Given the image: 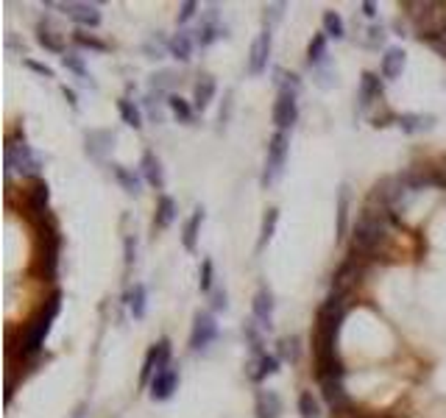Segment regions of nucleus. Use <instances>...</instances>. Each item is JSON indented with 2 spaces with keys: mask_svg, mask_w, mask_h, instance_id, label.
I'll list each match as a JSON object with an SVG mask.
<instances>
[{
  "mask_svg": "<svg viewBox=\"0 0 446 418\" xmlns=\"http://www.w3.org/2000/svg\"><path fill=\"white\" fill-rule=\"evenodd\" d=\"M349 313V296H338L329 293L323 298L316 315V338H313V354H316V377L318 382L323 380H343L346 377V365L338 352V338H341V326L346 321Z\"/></svg>",
  "mask_w": 446,
  "mask_h": 418,
  "instance_id": "obj_1",
  "label": "nucleus"
},
{
  "mask_svg": "<svg viewBox=\"0 0 446 418\" xmlns=\"http://www.w3.org/2000/svg\"><path fill=\"white\" fill-rule=\"evenodd\" d=\"M390 215L393 212H388L383 209L380 204H371L368 201V207L360 212V218H357V224L351 229V243H349V251L351 257L357 259H380L385 254V246H388V240H390Z\"/></svg>",
  "mask_w": 446,
  "mask_h": 418,
  "instance_id": "obj_2",
  "label": "nucleus"
},
{
  "mask_svg": "<svg viewBox=\"0 0 446 418\" xmlns=\"http://www.w3.org/2000/svg\"><path fill=\"white\" fill-rule=\"evenodd\" d=\"M62 301H64V293L62 290H53V293L45 298V304L39 307V313L28 321L26 332L20 335V346H17L20 362H23V360H33V357L42 354V346H45L51 329H53V321H56V315L62 313Z\"/></svg>",
  "mask_w": 446,
  "mask_h": 418,
  "instance_id": "obj_3",
  "label": "nucleus"
},
{
  "mask_svg": "<svg viewBox=\"0 0 446 418\" xmlns=\"http://www.w3.org/2000/svg\"><path fill=\"white\" fill-rule=\"evenodd\" d=\"M59 254H62V231L56 218L36 229V251H33V273L42 282H53L59 273Z\"/></svg>",
  "mask_w": 446,
  "mask_h": 418,
  "instance_id": "obj_4",
  "label": "nucleus"
},
{
  "mask_svg": "<svg viewBox=\"0 0 446 418\" xmlns=\"http://www.w3.org/2000/svg\"><path fill=\"white\" fill-rule=\"evenodd\" d=\"M3 164H6V184H11V176L20 173L26 179H39L42 173V162L33 157L31 145L26 142L23 131H11L6 137V148H3Z\"/></svg>",
  "mask_w": 446,
  "mask_h": 418,
  "instance_id": "obj_5",
  "label": "nucleus"
},
{
  "mask_svg": "<svg viewBox=\"0 0 446 418\" xmlns=\"http://www.w3.org/2000/svg\"><path fill=\"white\" fill-rule=\"evenodd\" d=\"M408 9V17L413 20L415 33L421 42H430V39H438L446 31V3H402Z\"/></svg>",
  "mask_w": 446,
  "mask_h": 418,
  "instance_id": "obj_6",
  "label": "nucleus"
},
{
  "mask_svg": "<svg viewBox=\"0 0 446 418\" xmlns=\"http://www.w3.org/2000/svg\"><path fill=\"white\" fill-rule=\"evenodd\" d=\"M287 151H290V137L287 131H274V137L268 140V157H265V170H262V187H274L282 173H285Z\"/></svg>",
  "mask_w": 446,
  "mask_h": 418,
  "instance_id": "obj_7",
  "label": "nucleus"
},
{
  "mask_svg": "<svg viewBox=\"0 0 446 418\" xmlns=\"http://www.w3.org/2000/svg\"><path fill=\"white\" fill-rule=\"evenodd\" d=\"M23 212H26V218H28L36 229L53 218V215H51V187H48L45 179H33L31 184H28L26 198H23Z\"/></svg>",
  "mask_w": 446,
  "mask_h": 418,
  "instance_id": "obj_8",
  "label": "nucleus"
},
{
  "mask_svg": "<svg viewBox=\"0 0 446 418\" xmlns=\"http://www.w3.org/2000/svg\"><path fill=\"white\" fill-rule=\"evenodd\" d=\"M408 195H410V190L405 187L402 176H385L377 182V187L371 193V204H380L383 209L393 212V209H399V204H405Z\"/></svg>",
  "mask_w": 446,
  "mask_h": 418,
  "instance_id": "obj_9",
  "label": "nucleus"
},
{
  "mask_svg": "<svg viewBox=\"0 0 446 418\" xmlns=\"http://www.w3.org/2000/svg\"><path fill=\"white\" fill-rule=\"evenodd\" d=\"M363 279V259L349 257L341 262V268L332 273V293L338 296H351V290L357 288V282Z\"/></svg>",
  "mask_w": 446,
  "mask_h": 418,
  "instance_id": "obj_10",
  "label": "nucleus"
},
{
  "mask_svg": "<svg viewBox=\"0 0 446 418\" xmlns=\"http://www.w3.org/2000/svg\"><path fill=\"white\" fill-rule=\"evenodd\" d=\"M48 6L59 9L62 14H67L81 28H98L100 26V11H98L95 3H76V0H70V3H48Z\"/></svg>",
  "mask_w": 446,
  "mask_h": 418,
  "instance_id": "obj_11",
  "label": "nucleus"
},
{
  "mask_svg": "<svg viewBox=\"0 0 446 418\" xmlns=\"http://www.w3.org/2000/svg\"><path fill=\"white\" fill-rule=\"evenodd\" d=\"M215 338H218V323H215V315H212V313H195V318H192V329H190V349L192 352L207 349Z\"/></svg>",
  "mask_w": 446,
  "mask_h": 418,
  "instance_id": "obj_12",
  "label": "nucleus"
},
{
  "mask_svg": "<svg viewBox=\"0 0 446 418\" xmlns=\"http://www.w3.org/2000/svg\"><path fill=\"white\" fill-rule=\"evenodd\" d=\"M296 120H299V100H296V93L279 90L276 103H274V123H276V131L293 129Z\"/></svg>",
  "mask_w": 446,
  "mask_h": 418,
  "instance_id": "obj_13",
  "label": "nucleus"
},
{
  "mask_svg": "<svg viewBox=\"0 0 446 418\" xmlns=\"http://www.w3.org/2000/svg\"><path fill=\"white\" fill-rule=\"evenodd\" d=\"M271 45H274L271 28H262V31H259V36L254 39V45H251V53H249V73H251V75L265 73L268 59H271Z\"/></svg>",
  "mask_w": 446,
  "mask_h": 418,
  "instance_id": "obj_14",
  "label": "nucleus"
},
{
  "mask_svg": "<svg viewBox=\"0 0 446 418\" xmlns=\"http://www.w3.org/2000/svg\"><path fill=\"white\" fill-rule=\"evenodd\" d=\"M251 313H254V321L259 323V329L274 326V293H271V288L256 290L254 301H251Z\"/></svg>",
  "mask_w": 446,
  "mask_h": 418,
  "instance_id": "obj_15",
  "label": "nucleus"
},
{
  "mask_svg": "<svg viewBox=\"0 0 446 418\" xmlns=\"http://www.w3.org/2000/svg\"><path fill=\"white\" fill-rule=\"evenodd\" d=\"M176 390H179V368L160 371V374L151 380V399H154V402H167Z\"/></svg>",
  "mask_w": 446,
  "mask_h": 418,
  "instance_id": "obj_16",
  "label": "nucleus"
},
{
  "mask_svg": "<svg viewBox=\"0 0 446 418\" xmlns=\"http://www.w3.org/2000/svg\"><path fill=\"white\" fill-rule=\"evenodd\" d=\"M380 98H383V78H380V73L365 70L363 78H360V93H357L360 109L365 112V109H368L374 100H380Z\"/></svg>",
  "mask_w": 446,
  "mask_h": 418,
  "instance_id": "obj_17",
  "label": "nucleus"
},
{
  "mask_svg": "<svg viewBox=\"0 0 446 418\" xmlns=\"http://www.w3.org/2000/svg\"><path fill=\"white\" fill-rule=\"evenodd\" d=\"M115 148V134L106 129H95L87 134V157L95 162H103L106 154Z\"/></svg>",
  "mask_w": 446,
  "mask_h": 418,
  "instance_id": "obj_18",
  "label": "nucleus"
},
{
  "mask_svg": "<svg viewBox=\"0 0 446 418\" xmlns=\"http://www.w3.org/2000/svg\"><path fill=\"white\" fill-rule=\"evenodd\" d=\"M256 418H279L282 416V399L276 390H256L254 396Z\"/></svg>",
  "mask_w": 446,
  "mask_h": 418,
  "instance_id": "obj_19",
  "label": "nucleus"
},
{
  "mask_svg": "<svg viewBox=\"0 0 446 418\" xmlns=\"http://www.w3.org/2000/svg\"><path fill=\"white\" fill-rule=\"evenodd\" d=\"M140 167H142V179H145L154 190H165V170H162V162L154 151H145V154H142Z\"/></svg>",
  "mask_w": 446,
  "mask_h": 418,
  "instance_id": "obj_20",
  "label": "nucleus"
},
{
  "mask_svg": "<svg viewBox=\"0 0 446 418\" xmlns=\"http://www.w3.org/2000/svg\"><path fill=\"white\" fill-rule=\"evenodd\" d=\"M405 65H408V53L402 48H388L383 56V65H380V73H383V78L393 81L405 73Z\"/></svg>",
  "mask_w": 446,
  "mask_h": 418,
  "instance_id": "obj_21",
  "label": "nucleus"
},
{
  "mask_svg": "<svg viewBox=\"0 0 446 418\" xmlns=\"http://www.w3.org/2000/svg\"><path fill=\"white\" fill-rule=\"evenodd\" d=\"M218 36H223V28L218 26V6H209L207 20H204V23H201V28L195 31V45L207 48V45H212Z\"/></svg>",
  "mask_w": 446,
  "mask_h": 418,
  "instance_id": "obj_22",
  "label": "nucleus"
},
{
  "mask_svg": "<svg viewBox=\"0 0 446 418\" xmlns=\"http://www.w3.org/2000/svg\"><path fill=\"white\" fill-rule=\"evenodd\" d=\"M215 90H218L215 78H212V75H201V78L195 81V87H192V106H195L198 112H204V109L212 103Z\"/></svg>",
  "mask_w": 446,
  "mask_h": 418,
  "instance_id": "obj_23",
  "label": "nucleus"
},
{
  "mask_svg": "<svg viewBox=\"0 0 446 418\" xmlns=\"http://www.w3.org/2000/svg\"><path fill=\"white\" fill-rule=\"evenodd\" d=\"M36 42H39L48 53H62V56L67 53L62 33L56 31V28H51L48 23H39V26H36Z\"/></svg>",
  "mask_w": 446,
  "mask_h": 418,
  "instance_id": "obj_24",
  "label": "nucleus"
},
{
  "mask_svg": "<svg viewBox=\"0 0 446 418\" xmlns=\"http://www.w3.org/2000/svg\"><path fill=\"white\" fill-rule=\"evenodd\" d=\"M201 224H204V207H195L192 215L187 218V224H185V229H182V246H185V251H195Z\"/></svg>",
  "mask_w": 446,
  "mask_h": 418,
  "instance_id": "obj_25",
  "label": "nucleus"
},
{
  "mask_svg": "<svg viewBox=\"0 0 446 418\" xmlns=\"http://www.w3.org/2000/svg\"><path fill=\"white\" fill-rule=\"evenodd\" d=\"M349 184H343L341 190H338V215H335V237L338 240H343L346 237V231H349Z\"/></svg>",
  "mask_w": 446,
  "mask_h": 418,
  "instance_id": "obj_26",
  "label": "nucleus"
},
{
  "mask_svg": "<svg viewBox=\"0 0 446 418\" xmlns=\"http://www.w3.org/2000/svg\"><path fill=\"white\" fill-rule=\"evenodd\" d=\"M192 45H195V39H192L187 31L173 33V36L167 39V51H170V56H173V59H179V62H190Z\"/></svg>",
  "mask_w": 446,
  "mask_h": 418,
  "instance_id": "obj_27",
  "label": "nucleus"
},
{
  "mask_svg": "<svg viewBox=\"0 0 446 418\" xmlns=\"http://www.w3.org/2000/svg\"><path fill=\"white\" fill-rule=\"evenodd\" d=\"M396 126L405 131V134H418V131L432 129L435 126V117L432 115H413V112H408V115H399Z\"/></svg>",
  "mask_w": 446,
  "mask_h": 418,
  "instance_id": "obj_28",
  "label": "nucleus"
},
{
  "mask_svg": "<svg viewBox=\"0 0 446 418\" xmlns=\"http://www.w3.org/2000/svg\"><path fill=\"white\" fill-rule=\"evenodd\" d=\"M176 221V201L170 195H160L157 212H154V229H167Z\"/></svg>",
  "mask_w": 446,
  "mask_h": 418,
  "instance_id": "obj_29",
  "label": "nucleus"
},
{
  "mask_svg": "<svg viewBox=\"0 0 446 418\" xmlns=\"http://www.w3.org/2000/svg\"><path fill=\"white\" fill-rule=\"evenodd\" d=\"M276 224H279V209L276 207H271V209H265V215H262V226H259V240H256V251H262L268 243H271V237H274V231H276Z\"/></svg>",
  "mask_w": 446,
  "mask_h": 418,
  "instance_id": "obj_30",
  "label": "nucleus"
},
{
  "mask_svg": "<svg viewBox=\"0 0 446 418\" xmlns=\"http://www.w3.org/2000/svg\"><path fill=\"white\" fill-rule=\"evenodd\" d=\"M145 298H148L145 285H134V288L126 293L128 310H131V315H134L137 321H140V318H145Z\"/></svg>",
  "mask_w": 446,
  "mask_h": 418,
  "instance_id": "obj_31",
  "label": "nucleus"
},
{
  "mask_svg": "<svg viewBox=\"0 0 446 418\" xmlns=\"http://www.w3.org/2000/svg\"><path fill=\"white\" fill-rule=\"evenodd\" d=\"M243 335H246V343H249V349L256 354V360L259 357H265V340H262V329H259V323L251 318V321H246V326H243Z\"/></svg>",
  "mask_w": 446,
  "mask_h": 418,
  "instance_id": "obj_32",
  "label": "nucleus"
},
{
  "mask_svg": "<svg viewBox=\"0 0 446 418\" xmlns=\"http://www.w3.org/2000/svg\"><path fill=\"white\" fill-rule=\"evenodd\" d=\"M112 176L118 179V184H120L128 195H140V179H137L128 167H123V164H112Z\"/></svg>",
  "mask_w": 446,
  "mask_h": 418,
  "instance_id": "obj_33",
  "label": "nucleus"
},
{
  "mask_svg": "<svg viewBox=\"0 0 446 418\" xmlns=\"http://www.w3.org/2000/svg\"><path fill=\"white\" fill-rule=\"evenodd\" d=\"M323 33L326 36H332V39H343L346 36V23H343V17L338 14V11H323Z\"/></svg>",
  "mask_w": 446,
  "mask_h": 418,
  "instance_id": "obj_34",
  "label": "nucleus"
},
{
  "mask_svg": "<svg viewBox=\"0 0 446 418\" xmlns=\"http://www.w3.org/2000/svg\"><path fill=\"white\" fill-rule=\"evenodd\" d=\"M256 371L251 374V380L254 382H262V380H268V377H274L276 371H279V357H274V354H265V357H259L254 365Z\"/></svg>",
  "mask_w": 446,
  "mask_h": 418,
  "instance_id": "obj_35",
  "label": "nucleus"
},
{
  "mask_svg": "<svg viewBox=\"0 0 446 418\" xmlns=\"http://www.w3.org/2000/svg\"><path fill=\"white\" fill-rule=\"evenodd\" d=\"M118 112H120V117H123L126 126H131V129H142V115H140V109L134 106V100L120 98V100H118Z\"/></svg>",
  "mask_w": 446,
  "mask_h": 418,
  "instance_id": "obj_36",
  "label": "nucleus"
},
{
  "mask_svg": "<svg viewBox=\"0 0 446 418\" xmlns=\"http://www.w3.org/2000/svg\"><path fill=\"white\" fill-rule=\"evenodd\" d=\"M167 106H170V112L182 120V123H192V115H195V106H192L190 100H185L182 95H167Z\"/></svg>",
  "mask_w": 446,
  "mask_h": 418,
  "instance_id": "obj_37",
  "label": "nucleus"
},
{
  "mask_svg": "<svg viewBox=\"0 0 446 418\" xmlns=\"http://www.w3.org/2000/svg\"><path fill=\"white\" fill-rule=\"evenodd\" d=\"M326 33H316L313 39H310V45H307V62L313 67H318L323 59H326Z\"/></svg>",
  "mask_w": 446,
  "mask_h": 418,
  "instance_id": "obj_38",
  "label": "nucleus"
},
{
  "mask_svg": "<svg viewBox=\"0 0 446 418\" xmlns=\"http://www.w3.org/2000/svg\"><path fill=\"white\" fill-rule=\"evenodd\" d=\"M154 354H157V374H160V371H167V368H170V357H173L170 340H167V338H160V340L154 343Z\"/></svg>",
  "mask_w": 446,
  "mask_h": 418,
  "instance_id": "obj_39",
  "label": "nucleus"
},
{
  "mask_svg": "<svg viewBox=\"0 0 446 418\" xmlns=\"http://www.w3.org/2000/svg\"><path fill=\"white\" fill-rule=\"evenodd\" d=\"M62 65L73 73V75H78L81 81H90V70H87V65H84V59L78 56V53H64L62 56ZM93 84V81H90Z\"/></svg>",
  "mask_w": 446,
  "mask_h": 418,
  "instance_id": "obj_40",
  "label": "nucleus"
},
{
  "mask_svg": "<svg viewBox=\"0 0 446 418\" xmlns=\"http://www.w3.org/2000/svg\"><path fill=\"white\" fill-rule=\"evenodd\" d=\"M173 84H176V73L173 70H160V73H154L151 75V90L154 93H167V90H173Z\"/></svg>",
  "mask_w": 446,
  "mask_h": 418,
  "instance_id": "obj_41",
  "label": "nucleus"
},
{
  "mask_svg": "<svg viewBox=\"0 0 446 418\" xmlns=\"http://www.w3.org/2000/svg\"><path fill=\"white\" fill-rule=\"evenodd\" d=\"M299 416L301 418H321L318 402H316V396H313L310 390H304V393L299 396Z\"/></svg>",
  "mask_w": 446,
  "mask_h": 418,
  "instance_id": "obj_42",
  "label": "nucleus"
},
{
  "mask_svg": "<svg viewBox=\"0 0 446 418\" xmlns=\"http://www.w3.org/2000/svg\"><path fill=\"white\" fill-rule=\"evenodd\" d=\"M212 282H215V265H212V259H204L201 271H198V290L212 293Z\"/></svg>",
  "mask_w": 446,
  "mask_h": 418,
  "instance_id": "obj_43",
  "label": "nucleus"
},
{
  "mask_svg": "<svg viewBox=\"0 0 446 418\" xmlns=\"http://www.w3.org/2000/svg\"><path fill=\"white\" fill-rule=\"evenodd\" d=\"M73 39H76V45H81V48H90V51H98V53H106L109 51V45L103 42V39H98V36H93V33H73Z\"/></svg>",
  "mask_w": 446,
  "mask_h": 418,
  "instance_id": "obj_44",
  "label": "nucleus"
},
{
  "mask_svg": "<svg viewBox=\"0 0 446 418\" xmlns=\"http://www.w3.org/2000/svg\"><path fill=\"white\" fill-rule=\"evenodd\" d=\"M157 377V354H154V346L145 354V362H142V371H140V385H148L151 380Z\"/></svg>",
  "mask_w": 446,
  "mask_h": 418,
  "instance_id": "obj_45",
  "label": "nucleus"
},
{
  "mask_svg": "<svg viewBox=\"0 0 446 418\" xmlns=\"http://www.w3.org/2000/svg\"><path fill=\"white\" fill-rule=\"evenodd\" d=\"M279 357L282 360H290V362H296L299 360V338H282L279 340Z\"/></svg>",
  "mask_w": 446,
  "mask_h": 418,
  "instance_id": "obj_46",
  "label": "nucleus"
},
{
  "mask_svg": "<svg viewBox=\"0 0 446 418\" xmlns=\"http://www.w3.org/2000/svg\"><path fill=\"white\" fill-rule=\"evenodd\" d=\"M282 11H285V3H271L265 6V28H271L274 23L282 20Z\"/></svg>",
  "mask_w": 446,
  "mask_h": 418,
  "instance_id": "obj_47",
  "label": "nucleus"
},
{
  "mask_svg": "<svg viewBox=\"0 0 446 418\" xmlns=\"http://www.w3.org/2000/svg\"><path fill=\"white\" fill-rule=\"evenodd\" d=\"M195 11H198V3H192V0H187V3H182L179 6V26H185V23H190L192 17H195Z\"/></svg>",
  "mask_w": 446,
  "mask_h": 418,
  "instance_id": "obj_48",
  "label": "nucleus"
},
{
  "mask_svg": "<svg viewBox=\"0 0 446 418\" xmlns=\"http://www.w3.org/2000/svg\"><path fill=\"white\" fill-rule=\"evenodd\" d=\"M23 65L28 67V70H33L36 75H42V78H53V67L42 65V62H33V59H23Z\"/></svg>",
  "mask_w": 446,
  "mask_h": 418,
  "instance_id": "obj_49",
  "label": "nucleus"
},
{
  "mask_svg": "<svg viewBox=\"0 0 446 418\" xmlns=\"http://www.w3.org/2000/svg\"><path fill=\"white\" fill-rule=\"evenodd\" d=\"M123 259H126V268H131L137 259V237H131V234L126 237V257Z\"/></svg>",
  "mask_w": 446,
  "mask_h": 418,
  "instance_id": "obj_50",
  "label": "nucleus"
},
{
  "mask_svg": "<svg viewBox=\"0 0 446 418\" xmlns=\"http://www.w3.org/2000/svg\"><path fill=\"white\" fill-rule=\"evenodd\" d=\"M226 290H212V310H226Z\"/></svg>",
  "mask_w": 446,
  "mask_h": 418,
  "instance_id": "obj_51",
  "label": "nucleus"
},
{
  "mask_svg": "<svg viewBox=\"0 0 446 418\" xmlns=\"http://www.w3.org/2000/svg\"><path fill=\"white\" fill-rule=\"evenodd\" d=\"M427 45H430V48H435V51H438V53H441V56H446V31L441 33V36H438V39H430V42H427Z\"/></svg>",
  "mask_w": 446,
  "mask_h": 418,
  "instance_id": "obj_52",
  "label": "nucleus"
},
{
  "mask_svg": "<svg viewBox=\"0 0 446 418\" xmlns=\"http://www.w3.org/2000/svg\"><path fill=\"white\" fill-rule=\"evenodd\" d=\"M62 95H64V100L73 106V109H78V100H76V93L70 90V87H62Z\"/></svg>",
  "mask_w": 446,
  "mask_h": 418,
  "instance_id": "obj_53",
  "label": "nucleus"
},
{
  "mask_svg": "<svg viewBox=\"0 0 446 418\" xmlns=\"http://www.w3.org/2000/svg\"><path fill=\"white\" fill-rule=\"evenodd\" d=\"M363 14L365 17H377V6L374 3H363Z\"/></svg>",
  "mask_w": 446,
  "mask_h": 418,
  "instance_id": "obj_54",
  "label": "nucleus"
},
{
  "mask_svg": "<svg viewBox=\"0 0 446 418\" xmlns=\"http://www.w3.org/2000/svg\"><path fill=\"white\" fill-rule=\"evenodd\" d=\"M84 413H87V407L81 404V407H78V410H76V413H73V416H70V418H84Z\"/></svg>",
  "mask_w": 446,
  "mask_h": 418,
  "instance_id": "obj_55",
  "label": "nucleus"
},
{
  "mask_svg": "<svg viewBox=\"0 0 446 418\" xmlns=\"http://www.w3.org/2000/svg\"><path fill=\"white\" fill-rule=\"evenodd\" d=\"M444 187H446V164H444Z\"/></svg>",
  "mask_w": 446,
  "mask_h": 418,
  "instance_id": "obj_56",
  "label": "nucleus"
}]
</instances>
